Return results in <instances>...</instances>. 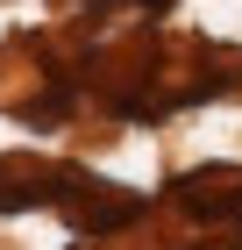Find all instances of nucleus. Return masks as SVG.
<instances>
[{"label": "nucleus", "mask_w": 242, "mask_h": 250, "mask_svg": "<svg viewBox=\"0 0 242 250\" xmlns=\"http://www.w3.org/2000/svg\"><path fill=\"white\" fill-rule=\"evenodd\" d=\"M178 208L192 222H242V172L214 165V172H186L178 179Z\"/></svg>", "instance_id": "1"}, {"label": "nucleus", "mask_w": 242, "mask_h": 250, "mask_svg": "<svg viewBox=\"0 0 242 250\" xmlns=\"http://www.w3.org/2000/svg\"><path fill=\"white\" fill-rule=\"evenodd\" d=\"M43 200H57L50 172H43V165H29V157H7V165H0V214H15V208H43Z\"/></svg>", "instance_id": "2"}]
</instances>
